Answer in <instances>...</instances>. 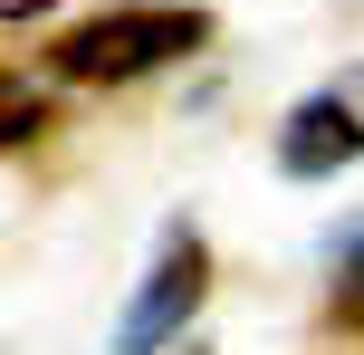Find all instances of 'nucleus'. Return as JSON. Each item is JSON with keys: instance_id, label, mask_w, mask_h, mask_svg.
<instances>
[{"instance_id": "obj_2", "label": "nucleus", "mask_w": 364, "mask_h": 355, "mask_svg": "<svg viewBox=\"0 0 364 355\" xmlns=\"http://www.w3.org/2000/svg\"><path fill=\"white\" fill-rule=\"evenodd\" d=\"M201 298H211V250H201V231H164V250H154V269L134 279L106 355H164V346H182L192 317H201Z\"/></svg>"}, {"instance_id": "obj_5", "label": "nucleus", "mask_w": 364, "mask_h": 355, "mask_svg": "<svg viewBox=\"0 0 364 355\" xmlns=\"http://www.w3.org/2000/svg\"><path fill=\"white\" fill-rule=\"evenodd\" d=\"M182 355H211V346H182Z\"/></svg>"}, {"instance_id": "obj_1", "label": "nucleus", "mask_w": 364, "mask_h": 355, "mask_svg": "<svg viewBox=\"0 0 364 355\" xmlns=\"http://www.w3.org/2000/svg\"><path fill=\"white\" fill-rule=\"evenodd\" d=\"M201 38H211V19H201V10H182V0H134V10L77 19L48 58H58V77H77V87H134V77L192 58Z\"/></svg>"}, {"instance_id": "obj_3", "label": "nucleus", "mask_w": 364, "mask_h": 355, "mask_svg": "<svg viewBox=\"0 0 364 355\" xmlns=\"http://www.w3.org/2000/svg\"><path fill=\"white\" fill-rule=\"evenodd\" d=\"M346 164H364V68L326 77L316 96H297L278 115V173L288 183H326Z\"/></svg>"}, {"instance_id": "obj_4", "label": "nucleus", "mask_w": 364, "mask_h": 355, "mask_svg": "<svg viewBox=\"0 0 364 355\" xmlns=\"http://www.w3.org/2000/svg\"><path fill=\"white\" fill-rule=\"evenodd\" d=\"M29 134H48V96H38L29 77H10V68H0V154H10V144H29Z\"/></svg>"}]
</instances>
